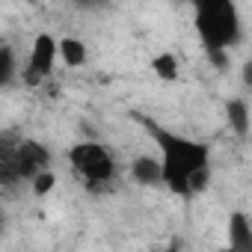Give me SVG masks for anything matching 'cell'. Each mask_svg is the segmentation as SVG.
Masks as SVG:
<instances>
[{
    "label": "cell",
    "instance_id": "cell-1",
    "mask_svg": "<svg viewBox=\"0 0 252 252\" xmlns=\"http://www.w3.org/2000/svg\"><path fill=\"white\" fill-rule=\"evenodd\" d=\"M137 122L143 128L152 131V140L158 143L160 149V160H163V187L172 190L175 196L181 199H190L193 196V187H190V175L202 166H208V158H211V146L208 143H199V140H190V137H178L160 125H155L152 119H143L137 116Z\"/></svg>",
    "mask_w": 252,
    "mask_h": 252
},
{
    "label": "cell",
    "instance_id": "cell-2",
    "mask_svg": "<svg viewBox=\"0 0 252 252\" xmlns=\"http://www.w3.org/2000/svg\"><path fill=\"white\" fill-rule=\"evenodd\" d=\"M193 24L205 51H228L240 36V18L234 0H190Z\"/></svg>",
    "mask_w": 252,
    "mask_h": 252
},
{
    "label": "cell",
    "instance_id": "cell-3",
    "mask_svg": "<svg viewBox=\"0 0 252 252\" xmlns=\"http://www.w3.org/2000/svg\"><path fill=\"white\" fill-rule=\"evenodd\" d=\"M68 160H71L74 172L89 184H104L116 172V160H113L110 149L101 146V143H77V146H71Z\"/></svg>",
    "mask_w": 252,
    "mask_h": 252
},
{
    "label": "cell",
    "instance_id": "cell-4",
    "mask_svg": "<svg viewBox=\"0 0 252 252\" xmlns=\"http://www.w3.org/2000/svg\"><path fill=\"white\" fill-rule=\"evenodd\" d=\"M48 166H51V152L36 140H24V143H18V149L12 155H3V178L6 181H12V178L33 181Z\"/></svg>",
    "mask_w": 252,
    "mask_h": 252
},
{
    "label": "cell",
    "instance_id": "cell-5",
    "mask_svg": "<svg viewBox=\"0 0 252 252\" xmlns=\"http://www.w3.org/2000/svg\"><path fill=\"white\" fill-rule=\"evenodd\" d=\"M57 57H60V42H57L51 33H39V36L33 39L30 60H27V65H24V71H21L24 83H27V86H39V83L51 74Z\"/></svg>",
    "mask_w": 252,
    "mask_h": 252
},
{
    "label": "cell",
    "instance_id": "cell-6",
    "mask_svg": "<svg viewBox=\"0 0 252 252\" xmlns=\"http://www.w3.org/2000/svg\"><path fill=\"white\" fill-rule=\"evenodd\" d=\"M131 178L143 187H160L163 184V160L160 158H137L131 163Z\"/></svg>",
    "mask_w": 252,
    "mask_h": 252
},
{
    "label": "cell",
    "instance_id": "cell-7",
    "mask_svg": "<svg viewBox=\"0 0 252 252\" xmlns=\"http://www.w3.org/2000/svg\"><path fill=\"white\" fill-rule=\"evenodd\" d=\"M228 243L234 249H252V222L240 211H234L228 217Z\"/></svg>",
    "mask_w": 252,
    "mask_h": 252
},
{
    "label": "cell",
    "instance_id": "cell-8",
    "mask_svg": "<svg viewBox=\"0 0 252 252\" xmlns=\"http://www.w3.org/2000/svg\"><path fill=\"white\" fill-rule=\"evenodd\" d=\"M225 119H228V128L237 137L249 134V104L243 98H228L225 101Z\"/></svg>",
    "mask_w": 252,
    "mask_h": 252
},
{
    "label": "cell",
    "instance_id": "cell-9",
    "mask_svg": "<svg viewBox=\"0 0 252 252\" xmlns=\"http://www.w3.org/2000/svg\"><path fill=\"white\" fill-rule=\"evenodd\" d=\"M60 60L68 65V68H80L86 65V45L74 36H65L60 39Z\"/></svg>",
    "mask_w": 252,
    "mask_h": 252
},
{
    "label": "cell",
    "instance_id": "cell-10",
    "mask_svg": "<svg viewBox=\"0 0 252 252\" xmlns=\"http://www.w3.org/2000/svg\"><path fill=\"white\" fill-rule=\"evenodd\" d=\"M152 68H155V74L160 77V80H166V83H172V80H178V60H175V54H158L155 60H152Z\"/></svg>",
    "mask_w": 252,
    "mask_h": 252
},
{
    "label": "cell",
    "instance_id": "cell-11",
    "mask_svg": "<svg viewBox=\"0 0 252 252\" xmlns=\"http://www.w3.org/2000/svg\"><path fill=\"white\" fill-rule=\"evenodd\" d=\"M15 77V54L9 45H3V51H0V83L9 86Z\"/></svg>",
    "mask_w": 252,
    "mask_h": 252
},
{
    "label": "cell",
    "instance_id": "cell-12",
    "mask_svg": "<svg viewBox=\"0 0 252 252\" xmlns=\"http://www.w3.org/2000/svg\"><path fill=\"white\" fill-rule=\"evenodd\" d=\"M54 187H57V175L51 172V166H48V169H42V172L33 178V193H36L39 199H42V196H48Z\"/></svg>",
    "mask_w": 252,
    "mask_h": 252
},
{
    "label": "cell",
    "instance_id": "cell-13",
    "mask_svg": "<svg viewBox=\"0 0 252 252\" xmlns=\"http://www.w3.org/2000/svg\"><path fill=\"white\" fill-rule=\"evenodd\" d=\"M208 178H211V175H208V166H202V169H196V172L190 175V187H193V196H196V193H202V190L208 187Z\"/></svg>",
    "mask_w": 252,
    "mask_h": 252
},
{
    "label": "cell",
    "instance_id": "cell-14",
    "mask_svg": "<svg viewBox=\"0 0 252 252\" xmlns=\"http://www.w3.org/2000/svg\"><path fill=\"white\" fill-rule=\"evenodd\" d=\"M240 77H243V86H249V89H252V60H246V63H243Z\"/></svg>",
    "mask_w": 252,
    "mask_h": 252
},
{
    "label": "cell",
    "instance_id": "cell-15",
    "mask_svg": "<svg viewBox=\"0 0 252 252\" xmlns=\"http://www.w3.org/2000/svg\"><path fill=\"white\" fill-rule=\"evenodd\" d=\"M27 3H33V0H27Z\"/></svg>",
    "mask_w": 252,
    "mask_h": 252
}]
</instances>
